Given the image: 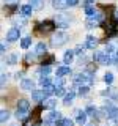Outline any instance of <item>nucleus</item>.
I'll return each mask as SVG.
<instances>
[{
  "instance_id": "nucleus-1",
  "label": "nucleus",
  "mask_w": 118,
  "mask_h": 126,
  "mask_svg": "<svg viewBox=\"0 0 118 126\" xmlns=\"http://www.w3.org/2000/svg\"><path fill=\"white\" fill-rule=\"evenodd\" d=\"M93 76H91V73H84V74H77L76 77H74V82L79 85H91L93 84Z\"/></svg>"
},
{
  "instance_id": "nucleus-2",
  "label": "nucleus",
  "mask_w": 118,
  "mask_h": 126,
  "mask_svg": "<svg viewBox=\"0 0 118 126\" xmlns=\"http://www.w3.org/2000/svg\"><path fill=\"white\" fill-rule=\"evenodd\" d=\"M55 27H57L55 21H44V22L38 24V30L41 32V33H50V32H54Z\"/></svg>"
},
{
  "instance_id": "nucleus-3",
  "label": "nucleus",
  "mask_w": 118,
  "mask_h": 126,
  "mask_svg": "<svg viewBox=\"0 0 118 126\" xmlns=\"http://www.w3.org/2000/svg\"><path fill=\"white\" fill-rule=\"evenodd\" d=\"M66 41H68V36H66L65 33H57V35H54V36L50 38V44L54 47H60V46L65 44Z\"/></svg>"
},
{
  "instance_id": "nucleus-4",
  "label": "nucleus",
  "mask_w": 118,
  "mask_h": 126,
  "mask_svg": "<svg viewBox=\"0 0 118 126\" xmlns=\"http://www.w3.org/2000/svg\"><path fill=\"white\" fill-rule=\"evenodd\" d=\"M55 24H57L58 29H66V27H69V16L58 14L57 17H55Z\"/></svg>"
},
{
  "instance_id": "nucleus-5",
  "label": "nucleus",
  "mask_w": 118,
  "mask_h": 126,
  "mask_svg": "<svg viewBox=\"0 0 118 126\" xmlns=\"http://www.w3.org/2000/svg\"><path fill=\"white\" fill-rule=\"evenodd\" d=\"M58 120H61L60 112H54L52 109H50V112H47L44 115V121H46V123H52V121H58Z\"/></svg>"
},
{
  "instance_id": "nucleus-6",
  "label": "nucleus",
  "mask_w": 118,
  "mask_h": 126,
  "mask_svg": "<svg viewBox=\"0 0 118 126\" xmlns=\"http://www.w3.org/2000/svg\"><path fill=\"white\" fill-rule=\"evenodd\" d=\"M19 36H21V32H19L17 27H14V29H10L6 32V39L8 41H16V39H19Z\"/></svg>"
},
{
  "instance_id": "nucleus-7",
  "label": "nucleus",
  "mask_w": 118,
  "mask_h": 126,
  "mask_svg": "<svg viewBox=\"0 0 118 126\" xmlns=\"http://www.w3.org/2000/svg\"><path fill=\"white\" fill-rule=\"evenodd\" d=\"M46 96H47V94L44 93V90H33V92H31V99H33V101L43 102L46 99Z\"/></svg>"
},
{
  "instance_id": "nucleus-8",
  "label": "nucleus",
  "mask_w": 118,
  "mask_h": 126,
  "mask_svg": "<svg viewBox=\"0 0 118 126\" xmlns=\"http://www.w3.org/2000/svg\"><path fill=\"white\" fill-rule=\"evenodd\" d=\"M102 94H104V96H107V98H110V99H113V101L118 99V90L113 88V87H110V88L104 90V92H102Z\"/></svg>"
},
{
  "instance_id": "nucleus-9",
  "label": "nucleus",
  "mask_w": 118,
  "mask_h": 126,
  "mask_svg": "<svg viewBox=\"0 0 118 126\" xmlns=\"http://www.w3.org/2000/svg\"><path fill=\"white\" fill-rule=\"evenodd\" d=\"M52 6L57 8V10H65V8H68V0H54L52 2Z\"/></svg>"
},
{
  "instance_id": "nucleus-10",
  "label": "nucleus",
  "mask_w": 118,
  "mask_h": 126,
  "mask_svg": "<svg viewBox=\"0 0 118 126\" xmlns=\"http://www.w3.org/2000/svg\"><path fill=\"white\" fill-rule=\"evenodd\" d=\"M33 87H35V82L31 80V79H24L21 82V88L22 90H31Z\"/></svg>"
},
{
  "instance_id": "nucleus-11",
  "label": "nucleus",
  "mask_w": 118,
  "mask_h": 126,
  "mask_svg": "<svg viewBox=\"0 0 118 126\" xmlns=\"http://www.w3.org/2000/svg\"><path fill=\"white\" fill-rule=\"evenodd\" d=\"M76 121L79 125H85V121H87V112H82V110H76Z\"/></svg>"
},
{
  "instance_id": "nucleus-12",
  "label": "nucleus",
  "mask_w": 118,
  "mask_h": 126,
  "mask_svg": "<svg viewBox=\"0 0 118 126\" xmlns=\"http://www.w3.org/2000/svg\"><path fill=\"white\" fill-rule=\"evenodd\" d=\"M74 96H76V92H74V90H71L68 94H65V96H63V104H65V106H69L71 102H73Z\"/></svg>"
},
{
  "instance_id": "nucleus-13",
  "label": "nucleus",
  "mask_w": 118,
  "mask_h": 126,
  "mask_svg": "<svg viewBox=\"0 0 118 126\" xmlns=\"http://www.w3.org/2000/svg\"><path fill=\"white\" fill-rule=\"evenodd\" d=\"M107 118L112 121H115V123H118V109H110L107 112Z\"/></svg>"
},
{
  "instance_id": "nucleus-14",
  "label": "nucleus",
  "mask_w": 118,
  "mask_h": 126,
  "mask_svg": "<svg viewBox=\"0 0 118 126\" xmlns=\"http://www.w3.org/2000/svg\"><path fill=\"white\" fill-rule=\"evenodd\" d=\"M85 44H87V47H88V49H94V47H96V44H98V39L94 38V36H87Z\"/></svg>"
},
{
  "instance_id": "nucleus-15",
  "label": "nucleus",
  "mask_w": 118,
  "mask_h": 126,
  "mask_svg": "<svg viewBox=\"0 0 118 126\" xmlns=\"http://www.w3.org/2000/svg\"><path fill=\"white\" fill-rule=\"evenodd\" d=\"M68 74H71V69L69 66H60V68H57V76H68Z\"/></svg>"
},
{
  "instance_id": "nucleus-16",
  "label": "nucleus",
  "mask_w": 118,
  "mask_h": 126,
  "mask_svg": "<svg viewBox=\"0 0 118 126\" xmlns=\"http://www.w3.org/2000/svg\"><path fill=\"white\" fill-rule=\"evenodd\" d=\"M16 117H17V120H25L29 117V112H27V109H17L16 110Z\"/></svg>"
},
{
  "instance_id": "nucleus-17",
  "label": "nucleus",
  "mask_w": 118,
  "mask_h": 126,
  "mask_svg": "<svg viewBox=\"0 0 118 126\" xmlns=\"http://www.w3.org/2000/svg\"><path fill=\"white\" fill-rule=\"evenodd\" d=\"M74 50H66L65 55H63V63H71L73 62V57H74Z\"/></svg>"
},
{
  "instance_id": "nucleus-18",
  "label": "nucleus",
  "mask_w": 118,
  "mask_h": 126,
  "mask_svg": "<svg viewBox=\"0 0 118 126\" xmlns=\"http://www.w3.org/2000/svg\"><path fill=\"white\" fill-rule=\"evenodd\" d=\"M57 123V126H74V121L69 120V118H61V120L55 121Z\"/></svg>"
},
{
  "instance_id": "nucleus-19",
  "label": "nucleus",
  "mask_w": 118,
  "mask_h": 126,
  "mask_svg": "<svg viewBox=\"0 0 118 126\" xmlns=\"http://www.w3.org/2000/svg\"><path fill=\"white\" fill-rule=\"evenodd\" d=\"M46 49H47V46L44 44V43H38L36 47H35V52H36L38 55H41V54H46Z\"/></svg>"
},
{
  "instance_id": "nucleus-20",
  "label": "nucleus",
  "mask_w": 118,
  "mask_h": 126,
  "mask_svg": "<svg viewBox=\"0 0 118 126\" xmlns=\"http://www.w3.org/2000/svg\"><path fill=\"white\" fill-rule=\"evenodd\" d=\"M31 11H33V6H31V5H24L21 8V14L22 16H30Z\"/></svg>"
},
{
  "instance_id": "nucleus-21",
  "label": "nucleus",
  "mask_w": 118,
  "mask_h": 126,
  "mask_svg": "<svg viewBox=\"0 0 118 126\" xmlns=\"http://www.w3.org/2000/svg\"><path fill=\"white\" fill-rule=\"evenodd\" d=\"M30 5L33 6V10H41L44 5V0H30Z\"/></svg>"
},
{
  "instance_id": "nucleus-22",
  "label": "nucleus",
  "mask_w": 118,
  "mask_h": 126,
  "mask_svg": "<svg viewBox=\"0 0 118 126\" xmlns=\"http://www.w3.org/2000/svg\"><path fill=\"white\" fill-rule=\"evenodd\" d=\"M55 104H57L55 99H44L43 101V107H46V109H54Z\"/></svg>"
},
{
  "instance_id": "nucleus-23",
  "label": "nucleus",
  "mask_w": 118,
  "mask_h": 126,
  "mask_svg": "<svg viewBox=\"0 0 118 126\" xmlns=\"http://www.w3.org/2000/svg\"><path fill=\"white\" fill-rule=\"evenodd\" d=\"M55 88L57 87L52 85V84H49V85H46V87H43V90H44V93L49 96V94H55Z\"/></svg>"
},
{
  "instance_id": "nucleus-24",
  "label": "nucleus",
  "mask_w": 118,
  "mask_h": 126,
  "mask_svg": "<svg viewBox=\"0 0 118 126\" xmlns=\"http://www.w3.org/2000/svg\"><path fill=\"white\" fill-rule=\"evenodd\" d=\"M29 107H30V102L27 101V99H24V98H22V99L17 101V109H27V110H29Z\"/></svg>"
},
{
  "instance_id": "nucleus-25",
  "label": "nucleus",
  "mask_w": 118,
  "mask_h": 126,
  "mask_svg": "<svg viewBox=\"0 0 118 126\" xmlns=\"http://www.w3.org/2000/svg\"><path fill=\"white\" fill-rule=\"evenodd\" d=\"M30 44H31V38H30V36L22 38V41H21V47H22V49H29Z\"/></svg>"
},
{
  "instance_id": "nucleus-26",
  "label": "nucleus",
  "mask_w": 118,
  "mask_h": 126,
  "mask_svg": "<svg viewBox=\"0 0 118 126\" xmlns=\"http://www.w3.org/2000/svg\"><path fill=\"white\" fill-rule=\"evenodd\" d=\"M88 90H90L88 85H80V87H79V90H77V93L80 94V96H84V94L88 93Z\"/></svg>"
},
{
  "instance_id": "nucleus-27",
  "label": "nucleus",
  "mask_w": 118,
  "mask_h": 126,
  "mask_svg": "<svg viewBox=\"0 0 118 126\" xmlns=\"http://www.w3.org/2000/svg\"><path fill=\"white\" fill-rule=\"evenodd\" d=\"M49 73H50V66H49V65H46V66L43 65V68L38 71V74H41V76H47Z\"/></svg>"
},
{
  "instance_id": "nucleus-28",
  "label": "nucleus",
  "mask_w": 118,
  "mask_h": 126,
  "mask_svg": "<svg viewBox=\"0 0 118 126\" xmlns=\"http://www.w3.org/2000/svg\"><path fill=\"white\" fill-rule=\"evenodd\" d=\"M8 118H10V112H8V110H2V112H0V121L5 123Z\"/></svg>"
},
{
  "instance_id": "nucleus-29",
  "label": "nucleus",
  "mask_w": 118,
  "mask_h": 126,
  "mask_svg": "<svg viewBox=\"0 0 118 126\" xmlns=\"http://www.w3.org/2000/svg\"><path fill=\"white\" fill-rule=\"evenodd\" d=\"M55 94H57V96H65V94H66V90L63 88V85L55 88Z\"/></svg>"
},
{
  "instance_id": "nucleus-30",
  "label": "nucleus",
  "mask_w": 118,
  "mask_h": 126,
  "mask_svg": "<svg viewBox=\"0 0 118 126\" xmlns=\"http://www.w3.org/2000/svg\"><path fill=\"white\" fill-rule=\"evenodd\" d=\"M87 113H88V115H93V117H98L96 113H98V110L93 107V106H88V107H87V110H85Z\"/></svg>"
},
{
  "instance_id": "nucleus-31",
  "label": "nucleus",
  "mask_w": 118,
  "mask_h": 126,
  "mask_svg": "<svg viewBox=\"0 0 118 126\" xmlns=\"http://www.w3.org/2000/svg\"><path fill=\"white\" fill-rule=\"evenodd\" d=\"M104 80H105V84H112L113 82V74L112 73H105L104 74Z\"/></svg>"
},
{
  "instance_id": "nucleus-32",
  "label": "nucleus",
  "mask_w": 118,
  "mask_h": 126,
  "mask_svg": "<svg viewBox=\"0 0 118 126\" xmlns=\"http://www.w3.org/2000/svg\"><path fill=\"white\" fill-rule=\"evenodd\" d=\"M54 60H55L54 55H47L46 58H43V65H50V63H52Z\"/></svg>"
},
{
  "instance_id": "nucleus-33",
  "label": "nucleus",
  "mask_w": 118,
  "mask_h": 126,
  "mask_svg": "<svg viewBox=\"0 0 118 126\" xmlns=\"http://www.w3.org/2000/svg\"><path fill=\"white\" fill-rule=\"evenodd\" d=\"M85 13H87V16H90V17H91V16L96 13V11H94V8H93V6L87 5V6H85Z\"/></svg>"
},
{
  "instance_id": "nucleus-34",
  "label": "nucleus",
  "mask_w": 118,
  "mask_h": 126,
  "mask_svg": "<svg viewBox=\"0 0 118 126\" xmlns=\"http://www.w3.org/2000/svg\"><path fill=\"white\" fill-rule=\"evenodd\" d=\"M39 84H41L43 87H46V85H49V84H50V80H49V77H47V76H41V79H39Z\"/></svg>"
},
{
  "instance_id": "nucleus-35",
  "label": "nucleus",
  "mask_w": 118,
  "mask_h": 126,
  "mask_svg": "<svg viewBox=\"0 0 118 126\" xmlns=\"http://www.w3.org/2000/svg\"><path fill=\"white\" fill-rule=\"evenodd\" d=\"M104 52L105 54H112V52H115V47H113L112 44H107V46L104 47Z\"/></svg>"
},
{
  "instance_id": "nucleus-36",
  "label": "nucleus",
  "mask_w": 118,
  "mask_h": 126,
  "mask_svg": "<svg viewBox=\"0 0 118 126\" xmlns=\"http://www.w3.org/2000/svg\"><path fill=\"white\" fill-rule=\"evenodd\" d=\"M8 63H10V65L17 63V55H10V57H8Z\"/></svg>"
},
{
  "instance_id": "nucleus-37",
  "label": "nucleus",
  "mask_w": 118,
  "mask_h": 126,
  "mask_svg": "<svg viewBox=\"0 0 118 126\" xmlns=\"http://www.w3.org/2000/svg\"><path fill=\"white\" fill-rule=\"evenodd\" d=\"M87 47V44H82V46H77L76 49H74V52L76 54H84V49Z\"/></svg>"
},
{
  "instance_id": "nucleus-38",
  "label": "nucleus",
  "mask_w": 118,
  "mask_h": 126,
  "mask_svg": "<svg viewBox=\"0 0 118 126\" xmlns=\"http://www.w3.org/2000/svg\"><path fill=\"white\" fill-rule=\"evenodd\" d=\"M63 85V79L61 76H57V79H55V87H61Z\"/></svg>"
},
{
  "instance_id": "nucleus-39",
  "label": "nucleus",
  "mask_w": 118,
  "mask_h": 126,
  "mask_svg": "<svg viewBox=\"0 0 118 126\" xmlns=\"http://www.w3.org/2000/svg\"><path fill=\"white\" fill-rule=\"evenodd\" d=\"M35 54H36V52H35ZM35 54H29V55L25 57V62H27V63L33 62V60H35Z\"/></svg>"
},
{
  "instance_id": "nucleus-40",
  "label": "nucleus",
  "mask_w": 118,
  "mask_h": 126,
  "mask_svg": "<svg viewBox=\"0 0 118 126\" xmlns=\"http://www.w3.org/2000/svg\"><path fill=\"white\" fill-rule=\"evenodd\" d=\"M96 27V21H87V29H93Z\"/></svg>"
},
{
  "instance_id": "nucleus-41",
  "label": "nucleus",
  "mask_w": 118,
  "mask_h": 126,
  "mask_svg": "<svg viewBox=\"0 0 118 126\" xmlns=\"http://www.w3.org/2000/svg\"><path fill=\"white\" fill-rule=\"evenodd\" d=\"M77 3H79V0H68V5L69 6H76Z\"/></svg>"
},
{
  "instance_id": "nucleus-42",
  "label": "nucleus",
  "mask_w": 118,
  "mask_h": 126,
  "mask_svg": "<svg viewBox=\"0 0 118 126\" xmlns=\"http://www.w3.org/2000/svg\"><path fill=\"white\" fill-rule=\"evenodd\" d=\"M19 0H6V5H17Z\"/></svg>"
},
{
  "instance_id": "nucleus-43",
  "label": "nucleus",
  "mask_w": 118,
  "mask_h": 126,
  "mask_svg": "<svg viewBox=\"0 0 118 126\" xmlns=\"http://www.w3.org/2000/svg\"><path fill=\"white\" fill-rule=\"evenodd\" d=\"M5 80H6V74H2V87H5Z\"/></svg>"
},
{
  "instance_id": "nucleus-44",
  "label": "nucleus",
  "mask_w": 118,
  "mask_h": 126,
  "mask_svg": "<svg viewBox=\"0 0 118 126\" xmlns=\"http://www.w3.org/2000/svg\"><path fill=\"white\" fill-rule=\"evenodd\" d=\"M84 3H85V6H87V5H91V3H94V0H84Z\"/></svg>"
},
{
  "instance_id": "nucleus-45",
  "label": "nucleus",
  "mask_w": 118,
  "mask_h": 126,
  "mask_svg": "<svg viewBox=\"0 0 118 126\" xmlns=\"http://www.w3.org/2000/svg\"><path fill=\"white\" fill-rule=\"evenodd\" d=\"M113 19H115V21H118V10L113 13Z\"/></svg>"
},
{
  "instance_id": "nucleus-46",
  "label": "nucleus",
  "mask_w": 118,
  "mask_h": 126,
  "mask_svg": "<svg viewBox=\"0 0 118 126\" xmlns=\"http://www.w3.org/2000/svg\"><path fill=\"white\" fill-rule=\"evenodd\" d=\"M88 126H94V125H88Z\"/></svg>"
},
{
  "instance_id": "nucleus-47",
  "label": "nucleus",
  "mask_w": 118,
  "mask_h": 126,
  "mask_svg": "<svg viewBox=\"0 0 118 126\" xmlns=\"http://www.w3.org/2000/svg\"><path fill=\"white\" fill-rule=\"evenodd\" d=\"M35 126H39V125H35Z\"/></svg>"
},
{
  "instance_id": "nucleus-48",
  "label": "nucleus",
  "mask_w": 118,
  "mask_h": 126,
  "mask_svg": "<svg viewBox=\"0 0 118 126\" xmlns=\"http://www.w3.org/2000/svg\"><path fill=\"white\" fill-rule=\"evenodd\" d=\"M117 54H118V50H117Z\"/></svg>"
}]
</instances>
